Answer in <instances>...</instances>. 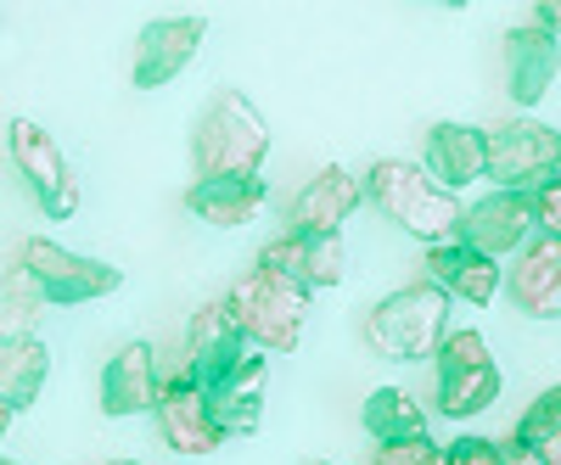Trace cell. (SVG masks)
<instances>
[{
	"label": "cell",
	"mask_w": 561,
	"mask_h": 465,
	"mask_svg": "<svg viewBox=\"0 0 561 465\" xmlns=\"http://www.w3.org/2000/svg\"><path fill=\"white\" fill-rule=\"evenodd\" d=\"M270 158V124L242 90H219L192 129V168L197 179H237L259 174Z\"/></svg>",
	"instance_id": "obj_3"
},
{
	"label": "cell",
	"mask_w": 561,
	"mask_h": 465,
	"mask_svg": "<svg viewBox=\"0 0 561 465\" xmlns=\"http://www.w3.org/2000/svg\"><path fill=\"white\" fill-rule=\"evenodd\" d=\"M230 314H237L248 348H264V353H293L304 342V319H309V298L298 287H287L280 275H264V269H248L237 287L225 292Z\"/></svg>",
	"instance_id": "obj_5"
},
{
	"label": "cell",
	"mask_w": 561,
	"mask_h": 465,
	"mask_svg": "<svg viewBox=\"0 0 561 465\" xmlns=\"http://www.w3.org/2000/svg\"><path fill=\"white\" fill-rule=\"evenodd\" d=\"M370 465H444V443H433V432L410 443H382Z\"/></svg>",
	"instance_id": "obj_26"
},
{
	"label": "cell",
	"mask_w": 561,
	"mask_h": 465,
	"mask_svg": "<svg viewBox=\"0 0 561 465\" xmlns=\"http://www.w3.org/2000/svg\"><path fill=\"white\" fill-rule=\"evenodd\" d=\"M264 382H270V359L248 348V359L208 387V409H214L219 438H253L259 432V421H264Z\"/></svg>",
	"instance_id": "obj_18"
},
{
	"label": "cell",
	"mask_w": 561,
	"mask_h": 465,
	"mask_svg": "<svg viewBox=\"0 0 561 465\" xmlns=\"http://www.w3.org/2000/svg\"><path fill=\"white\" fill-rule=\"evenodd\" d=\"M534 213H539V236L561 242V174L545 185V191H534Z\"/></svg>",
	"instance_id": "obj_28"
},
{
	"label": "cell",
	"mask_w": 561,
	"mask_h": 465,
	"mask_svg": "<svg viewBox=\"0 0 561 465\" xmlns=\"http://www.w3.org/2000/svg\"><path fill=\"white\" fill-rule=\"evenodd\" d=\"M359 202H365V185L348 168H320L287 202V230L293 236H337L343 219H354Z\"/></svg>",
	"instance_id": "obj_16"
},
{
	"label": "cell",
	"mask_w": 561,
	"mask_h": 465,
	"mask_svg": "<svg viewBox=\"0 0 561 465\" xmlns=\"http://www.w3.org/2000/svg\"><path fill=\"white\" fill-rule=\"evenodd\" d=\"M270 197L264 174H237V179H197L192 191H185V213L203 219V224H219V230H237L248 224Z\"/></svg>",
	"instance_id": "obj_21"
},
{
	"label": "cell",
	"mask_w": 561,
	"mask_h": 465,
	"mask_svg": "<svg viewBox=\"0 0 561 465\" xmlns=\"http://www.w3.org/2000/svg\"><path fill=\"white\" fill-rule=\"evenodd\" d=\"M427 287H438L449 303H472V309H489L505 287V269L478 253V247H466V242H444V247H427V275H421Z\"/></svg>",
	"instance_id": "obj_14"
},
{
	"label": "cell",
	"mask_w": 561,
	"mask_h": 465,
	"mask_svg": "<svg viewBox=\"0 0 561 465\" xmlns=\"http://www.w3.org/2000/svg\"><path fill=\"white\" fill-rule=\"evenodd\" d=\"M309 465H325V460H309Z\"/></svg>",
	"instance_id": "obj_35"
},
{
	"label": "cell",
	"mask_w": 561,
	"mask_h": 465,
	"mask_svg": "<svg viewBox=\"0 0 561 465\" xmlns=\"http://www.w3.org/2000/svg\"><path fill=\"white\" fill-rule=\"evenodd\" d=\"M0 465H12V460H7V454H0Z\"/></svg>",
	"instance_id": "obj_34"
},
{
	"label": "cell",
	"mask_w": 561,
	"mask_h": 465,
	"mask_svg": "<svg viewBox=\"0 0 561 465\" xmlns=\"http://www.w3.org/2000/svg\"><path fill=\"white\" fill-rule=\"evenodd\" d=\"M163 398V364L152 342H124L102 370V415H147Z\"/></svg>",
	"instance_id": "obj_17"
},
{
	"label": "cell",
	"mask_w": 561,
	"mask_h": 465,
	"mask_svg": "<svg viewBox=\"0 0 561 465\" xmlns=\"http://www.w3.org/2000/svg\"><path fill=\"white\" fill-rule=\"evenodd\" d=\"M511 438L528 443V449H545L550 438H561V382L545 387V393L523 409V421H517V432H511Z\"/></svg>",
	"instance_id": "obj_25"
},
{
	"label": "cell",
	"mask_w": 561,
	"mask_h": 465,
	"mask_svg": "<svg viewBox=\"0 0 561 465\" xmlns=\"http://www.w3.org/2000/svg\"><path fill=\"white\" fill-rule=\"evenodd\" d=\"M7 152H12L23 191L39 202L45 219H73L79 213V174L62 158V147L51 141V129H39L34 118H12L7 124Z\"/></svg>",
	"instance_id": "obj_7"
},
{
	"label": "cell",
	"mask_w": 561,
	"mask_h": 465,
	"mask_svg": "<svg viewBox=\"0 0 561 465\" xmlns=\"http://www.w3.org/2000/svg\"><path fill=\"white\" fill-rule=\"evenodd\" d=\"M45 376H51V348L39 337H0V404H12V415L45 393Z\"/></svg>",
	"instance_id": "obj_22"
},
{
	"label": "cell",
	"mask_w": 561,
	"mask_h": 465,
	"mask_svg": "<svg viewBox=\"0 0 561 465\" xmlns=\"http://www.w3.org/2000/svg\"><path fill=\"white\" fill-rule=\"evenodd\" d=\"M505 292L528 319H561V242L556 236H534L517 253V264H511Z\"/></svg>",
	"instance_id": "obj_19"
},
{
	"label": "cell",
	"mask_w": 561,
	"mask_h": 465,
	"mask_svg": "<svg viewBox=\"0 0 561 465\" xmlns=\"http://www.w3.org/2000/svg\"><path fill=\"white\" fill-rule=\"evenodd\" d=\"M427 168L444 191H460L489 174V135L472 129V124H433L427 129Z\"/></svg>",
	"instance_id": "obj_20"
},
{
	"label": "cell",
	"mask_w": 561,
	"mask_h": 465,
	"mask_svg": "<svg viewBox=\"0 0 561 465\" xmlns=\"http://www.w3.org/2000/svg\"><path fill=\"white\" fill-rule=\"evenodd\" d=\"M7 427H12V404H0V438H7Z\"/></svg>",
	"instance_id": "obj_32"
},
{
	"label": "cell",
	"mask_w": 561,
	"mask_h": 465,
	"mask_svg": "<svg viewBox=\"0 0 561 465\" xmlns=\"http://www.w3.org/2000/svg\"><path fill=\"white\" fill-rule=\"evenodd\" d=\"M365 202H377L404 236L427 242V247H444V242H460V219H466V202L455 191L421 168V163H404V158H377L365 168Z\"/></svg>",
	"instance_id": "obj_1"
},
{
	"label": "cell",
	"mask_w": 561,
	"mask_h": 465,
	"mask_svg": "<svg viewBox=\"0 0 561 465\" xmlns=\"http://www.w3.org/2000/svg\"><path fill=\"white\" fill-rule=\"evenodd\" d=\"M444 465H505V443H494V438H455L444 449Z\"/></svg>",
	"instance_id": "obj_27"
},
{
	"label": "cell",
	"mask_w": 561,
	"mask_h": 465,
	"mask_svg": "<svg viewBox=\"0 0 561 465\" xmlns=\"http://www.w3.org/2000/svg\"><path fill=\"white\" fill-rule=\"evenodd\" d=\"M203 51V23L197 18H158L140 28L135 57H129V84L135 90H163L169 79H180L192 68V57Z\"/></svg>",
	"instance_id": "obj_13"
},
{
	"label": "cell",
	"mask_w": 561,
	"mask_h": 465,
	"mask_svg": "<svg viewBox=\"0 0 561 465\" xmlns=\"http://www.w3.org/2000/svg\"><path fill=\"white\" fill-rule=\"evenodd\" d=\"M248 359V337H242V325H237V314H230V303L219 298V303H203L197 314H192V325H185V376H192L203 393L219 382V376H230Z\"/></svg>",
	"instance_id": "obj_10"
},
{
	"label": "cell",
	"mask_w": 561,
	"mask_h": 465,
	"mask_svg": "<svg viewBox=\"0 0 561 465\" xmlns=\"http://www.w3.org/2000/svg\"><path fill=\"white\" fill-rule=\"evenodd\" d=\"M359 427L382 443H410V438H427V409H421L404 387H377L365 393V409H359Z\"/></svg>",
	"instance_id": "obj_23"
},
{
	"label": "cell",
	"mask_w": 561,
	"mask_h": 465,
	"mask_svg": "<svg viewBox=\"0 0 561 465\" xmlns=\"http://www.w3.org/2000/svg\"><path fill=\"white\" fill-rule=\"evenodd\" d=\"M253 269L280 275L287 287H298L309 298V292H325V287L343 281L348 253H343V236H293V230H280L275 242H264Z\"/></svg>",
	"instance_id": "obj_9"
},
{
	"label": "cell",
	"mask_w": 561,
	"mask_h": 465,
	"mask_svg": "<svg viewBox=\"0 0 561 465\" xmlns=\"http://www.w3.org/2000/svg\"><path fill=\"white\" fill-rule=\"evenodd\" d=\"M534 23L550 28V34L561 39V0H545V7H534Z\"/></svg>",
	"instance_id": "obj_29"
},
{
	"label": "cell",
	"mask_w": 561,
	"mask_h": 465,
	"mask_svg": "<svg viewBox=\"0 0 561 465\" xmlns=\"http://www.w3.org/2000/svg\"><path fill=\"white\" fill-rule=\"evenodd\" d=\"M158 432H163V443L174 449V454H185V460H203V454H214L225 438H219V427H214V409H208V393L185 376V364L174 370V376H163V398H158Z\"/></svg>",
	"instance_id": "obj_12"
},
{
	"label": "cell",
	"mask_w": 561,
	"mask_h": 465,
	"mask_svg": "<svg viewBox=\"0 0 561 465\" xmlns=\"http://www.w3.org/2000/svg\"><path fill=\"white\" fill-rule=\"evenodd\" d=\"M489 179L500 191H545V185L561 174V129L539 124V118H505L489 124Z\"/></svg>",
	"instance_id": "obj_6"
},
{
	"label": "cell",
	"mask_w": 561,
	"mask_h": 465,
	"mask_svg": "<svg viewBox=\"0 0 561 465\" xmlns=\"http://www.w3.org/2000/svg\"><path fill=\"white\" fill-rule=\"evenodd\" d=\"M505 465H545V460H539L528 443H517V438H511V443H505Z\"/></svg>",
	"instance_id": "obj_30"
},
{
	"label": "cell",
	"mask_w": 561,
	"mask_h": 465,
	"mask_svg": "<svg viewBox=\"0 0 561 465\" xmlns=\"http://www.w3.org/2000/svg\"><path fill=\"white\" fill-rule=\"evenodd\" d=\"M18 264L28 269V281L39 287L45 303L57 309H73V303H96V298H113L124 287V269L118 264H102V258H84V253H68L45 236H28Z\"/></svg>",
	"instance_id": "obj_8"
},
{
	"label": "cell",
	"mask_w": 561,
	"mask_h": 465,
	"mask_svg": "<svg viewBox=\"0 0 561 465\" xmlns=\"http://www.w3.org/2000/svg\"><path fill=\"white\" fill-rule=\"evenodd\" d=\"M359 337H365L370 353H382L393 364L433 359L438 342L449 337V298L438 287H427V281H410V287H399L382 303L365 309Z\"/></svg>",
	"instance_id": "obj_2"
},
{
	"label": "cell",
	"mask_w": 561,
	"mask_h": 465,
	"mask_svg": "<svg viewBox=\"0 0 561 465\" xmlns=\"http://www.w3.org/2000/svg\"><path fill=\"white\" fill-rule=\"evenodd\" d=\"M556 73H561V39L550 28L523 23V28L505 34V90H511V102H517L523 113L550 96Z\"/></svg>",
	"instance_id": "obj_15"
},
{
	"label": "cell",
	"mask_w": 561,
	"mask_h": 465,
	"mask_svg": "<svg viewBox=\"0 0 561 465\" xmlns=\"http://www.w3.org/2000/svg\"><path fill=\"white\" fill-rule=\"evenodd\" d=\"M39 287L28 281V269L12 264L0 275V337H34V319H39Z\"/></svg>",
	"instance_id": "obj_24"
},
{
	"label": "cell",
	"mask_w": 561,
	"mask_h": 465,
	"mask_svg": "<svg viewBox=\"0 0 561 465\" xmlns=\"http://www.w3.org/2000/svg\"><path fill=\"white\" fill-rule=\"evenodd\" d=\"M102 465H140V460H102Z\"/></svg>",
	"instance_id": "obj_33"
},
{
	"label": "cell",
	"mask_w": 561,
	"mask_h": 465,
	"mask_svg": "<svg viewBox=\"0 0 561 465\" xmlns=\"http://www.w3.org/2000/svg\"><path fill=\"white\" fill-rule=\"evenodd\" d=\"M534 454H539L545 465H561V438H550V443H545V449H534Z\"/></svg>",
	"instance_id": "obj_31"
},
{
	"label": "cell",
	"mask_w": 561,
	"mask_h": 465,
	"mask_svg": "<svg viewBox=\"0 0 561 465\" xmlns=\"http://www.w3.org/2000/svg\"><path fill=\"white\" fill-rule=\"evenodd\" d=\"M500 398V364L489 353L483 332H449L433 353V409L444 421H472V415L494 409Z\"/></svg>",
	"instance_id": "obj_4"
},
{
	"label": "cell",
	"mask_w": 561,
	"mask_h": 465,
	"mask_svg": "<svg viewBox=\"0 0 561 465\" xmlns=\"http://www.w3.org/2000/svg\"><path fill=\"white\" fill-rule=\"evenodd\" d=\"M534 236H539V213H534V197H523V191H489L460 219V242L489 258L523 253Z\"/></svg>",
	"instance_id": "obj_11"
}]
</instances>
